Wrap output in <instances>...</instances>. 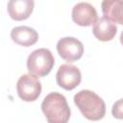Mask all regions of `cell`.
I'll return each instance as SVG.
<instances>
[{"instance_id": "obj_2", "label": "cell", "mask_w": 123, "mask_h": 123, "mask_svg": "<svg viewBox=\"0 0 123 123\" xmlns=\"http://www.w3.org/2000/svg\"><path fill=\"white\" fill-rule=\"evenodd\" d=\"M41 110L48 123H67L70 108L66 98L59 92H50L41 103Z\"/></svg>"}, {"instance_id": "obj_4", "label": "cell", "mask_w": 123, "mask_h": 123, "mask_svg": "<svg viewBox=\"0 0 123 123\" xmlns=\"http://www.w3.org/2000/svg\"><path fill=\"white\" fill-rule=\"evenodd\" d=\"M17 94L25 102H33L38 98L41 92V84L33 74L22 75L16 84Z\"/></svg>"}, {"instance_id": "obj_8", "label": "cell", "mask_w": 123, "mask_h": 123, "mask_svg": "<svg viewBox=\"0 0 123 123\" xmlns=\"http://www.w3.org/2000/svg\"><path fill=\"white\" fill-rule=\"evenodd\" d=\"M8 12L9 15L13 20H24L27 19L33 10L34 1L33 0H11L8 2Z\"/></svg>"}, {"instance_id": "obj_6", "label": "cell", "mask_w": 123, "mask_h": 123, "mask_svg": "<svg viewBox=\"0 0 123 123\" xmlns=\"http://www.w3.org/2000/svg\"><path fill=\"white\" fill-rule=\"evenodd\" d=\"M56 80L61 87L66 90H72L81 83V71L73 64H62L57 71Z\"/></svg>"}, {"instance_id": "obj_12", "label": "cell", "mask_w": 123, "mask_h": 123, "mask_svg": "<svg viewBox=\"0 0 123 123\" xmlns=\"http://www.w3.org/2000/svg\"><path fill=\"white\" fill-rule=\"evenodd\" d=\"M111 113L113 117L117 119H123V98L117 100L111 108Z\"/></svg>"}, {"instance_id": "obj_13", "label": "cell", "mask_w": 123, "mask_h": 123, "mask_svg": "<svg viewBox=\"0 0 123 123\" xmlns=\"http://www.w3.org/2000/svg\"><path fill=\"white\" fill-rule=\"evenodd\" d=\"M120 42H121V44L123 45V31H122V33H121V35H120Z\"/></svg>"}, {"instance_id": "obj_11", "label": "cell", "mask_w": 123, "mask_h": 123, "mask_svg": "<svg viewBox=\"0 0 123 123\" xmlns=\"http://www.w3.org/2000/svg\"><path fill=\"white\" fill-rule=\"evenodd\" d=\"M104 16L123 25V0H104L101 4Z\"/></svg>"}, {"instance_id": "obj_7", "label": "cell", "mask_w": 123, "mask_h": 123, "mask_svg": "<svg viewBox=\"0 0 123 123\" xmlns=\"http://www.w3.org/2000/svg\"><path fill=\"white\" fill-rule=\"evenodd\" d=\"M72 19L80 26H90L98 19L97 12L91 4L87 2H80L72 9Z\"/></svg>"}, {"instance_id": "obj_5", "label": "cell", "mask_w": 123, "mask_h": 123, "mask_svg": "<svg viewBox=\"0 0 123 123\" xmlns=\"http://www.w3.org/2000/svg\"><path fill=\"white\" fill-rule=\"evenodd\" d=\"M59 55L67 62H74L82 58L84 53L83 43L72 37H64L57 43Z\"/></svg>"}, {"instance_id": "obj_9", "label": "cell", "mask_w": 123, "mask_h": 123, "mask_svg": "<svg viewBox=\"0 0 123 123\" xmlns=\"http://www.w3.org/2000/svg\"><path fill=\"white\" fill-rule=\"evenodd\" d=\"M117 32L116 25L106 16H102L96 20L93 24L92 33L94 37L101 41L111 40Z\"/></svg>"}, {"instance_id": "obj_10", "label": "cell", "mask_w": 123, "mask_h": 123, "mask_svg": "<svg viewBox=\"0 0 123 123\" xmlns=\"http://www.w3.org/2000/svg\"><path fill=\"white\" fill-rule=\"evenodd\" d=\"M12 39L21 46H31L35 44L38 39V34L37 31L28 26H17L11 31Z\"/></svg>"}, {"instance_id": "obj_1", "label": "cell", "mask_w": 123, "mask_h": 123, "mask_svg": "<svg viewBox=\"0 0 123 123\" xmlns=\"http://www.w3.org/2000/svg\"><path fill=\"white\" fill-rule=\"evenodd\" d=\"M74 103L82 114L88 120L98 121L106 113V105L104 100L95 92L83 89L74 95Z\"/></svg>"}, {"instance_id": "obj_3", "label": "cell", "mask_w": 123, "mask_h": 123, "mask_svg": "<svg viewBox=\"0 0 123 123\" xmlns=\"http://www.w3.org/2000/svg\"><path fill=\"white\" fill-rule=\"evenodd\" d=\"M54 63V56L51 51L46 48L34 50L27 59V68L30 74L37 77H43L49 74Z\"/></svg>"}]
</instances>
